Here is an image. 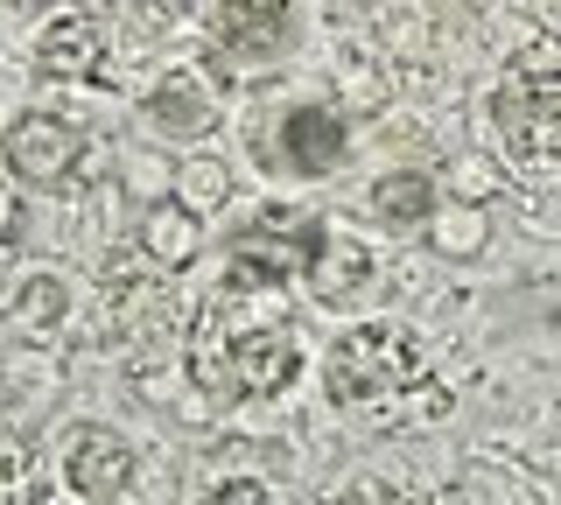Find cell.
I'll use <instances>...</instances> for the list:
<instances>
[{
  "label": "cell",
  "instance_id": "1",
  "mask_svg": "<svg viewBox=\"0 0 561 505\" xmlns=\"http://www.w3.org/2000/svg\"><path fill=\"white\" fill-rule=\"evenodd\" d=\"M302 337L280 317V295H232L218 288L190 323V379L218 408H260L302 379Z\"/></svg>",
  "mask_w": 561,
  "mask_h": 505
},
{
  "label": "cell",
  "instance_id": "2",
  "mask_svg": "<svg viewBox=\"0 0 561 505\" xmlns=\"http://www.w3.org/2000/svg\"><path fill=\"white\" fill-rule=\"evenodd\" d=\"M323 393L337 414L358 422H393L408 408L443 414V387H435V365L421 352V337L408 323H344L323 352Z\"/></svg>",
  "mask_w": 561,
  "mask_h": 505
},
{
  "label": "cell",
  "instance_id": "3",
  "mask_svg": "<svg viewBox=\"0 0 561 505\" xmlns=\"http://www.w3.org/2000/svg\"><path fill=\"white\" fill-rule=\"evenodd\" d=\"M491 141L513 162H561V49L526 43L519 57H505L499 84L484 99Z\"/></svg>",
  "mask_w": 561,
  "mask_h": 505
},
{
  "label": "cell",
  "instance_id": "4",
  "mask_svg": "<svg viewBox=\"0 0 561 505\" xmlns=\"http://www.w3.org/2000/svg\"><path fill=\"white\" fill-rule=\"evenodd\" d=\"M323 232H330V225L316 211H302V204H267V211H253L232 232L218 288H232V295H288L309 274Z\"/></svg>",
  "mask_w": 561,
  "mask_h": 505
},
{
  "label": "cell",
  "instance_id": "5",
  "mask_svg": "<svg viewBox=\"0 0 561 505\" xmlns=\"http://www.w3.org/2000/svg\"><path fill=\"white\" fill-rule=\"evenodd\" d=\"M253 154H260L267 176L323 183L351 162V119L330 106V99H295V106H280L274 119L253 127Z\"/></svg>",
  "mask_w": 561,
  "mask_h": 505
},
{
  "label": "cell",
  "instance_id": "6",
  "mask_svg": "<svg viewBox=\"0 0 561 505\" xmlns=\"http://www.w3.org/2000/svg\"><path fill=\"white\" fill-rule=\"evenodd\" d=\"M302 8H280V0H239V8H210L204 14V49L210 71L239 78V71H274L302 49Z\"/></svg>",
  "mask_w": 561,
  "mask_h": 505
},
{
  "label": "cell",
  "instance_id": "7",
  "mask_svg": "<svg viewBox=\"0 0 561 505\" xmlns=\"http://www.w3.org/2000/svg\"><path fill=\"white\" fill-rule=\"evenodd\" d=\"M92 154V127L78 113H57V106H28L8 119L0 134V162L22 190H70Z\"/></svg>",
  "mask_w": 561,
  "mask_h": 505
},
{
  "label": "cell",
  "instance_id": "8",
  "mask_svg": "<svg viewBox=\"0 0 561 505\" xmlns=\"http://www.w3.org/2000/svg\"><path fill=\"white\" fill-rule=\"evenodd\" d=\"M119 43L99 14H57L35 43V78L43 84H113Z\"/></svg>",
  "mask_w": 561,
  "mask_h": 505
},
{
  "label": "cell",
  "instance_id": "9",
  "mask_svg": "<svg viewBox=\"0 0 561 505\" xmlns=\"http://www.w3.org/2000/svg\"><path fill=\"white\" fill-rule=\"evenodd\" d=\"M140 463H134V443L113 428H78L64 443V484L78 492L84 505H119L134 492Z\"/></svg>",
  "mask_w": 561,
  "mask_h": 505
},
{
  "label": "cell",
  "instance_id": "10",
  "mask_svg": "<svg viewBox=\"0 0 561 505\" xmlns=\"http://www.w3.org/2000/svg\"><path fill=\"white\" fill-rule=\"evenodd\" d=\"M225 99L210 71H162L148 84V99H140V119H148L154 134H169V141H204L210 127H218Z\"/></svg>",
  "mask_w": 561,
  "mask_h": 505
},
{
  "label": "cell",
  "instance_id": "11",
  "mask_svg": "<svg viewBox=\"0 0 561 505\" xmlns=\"http://www.w3.org/2000/svg\"><path fill=\"white\" fill-rule=\"evenodd\" d=\"M302 288L323 309H358L365 295L379 288V253L365 246V239H351V232H323V246H316L309 274H302Z\"/></svg>",
  "mask_w": 561,
  "mask_h": 505
},
{
  "label": "cell",
  "instance_id": "12",
  "mask_svg": "<svg viewBox=\"0 0 561 505\" xmlns=\"http://www.w3.org/2000/svg\"><path fill=\"white\" fill-rule=\"evenodd\" d=\"M365 211H373L386 232H414V225H428L443 211V183H435L428 169H386L373 183V197H365Z\"/></svg>",
  "mask_w": 561,
  "mask_h": 505
},
{
  "label": "cell",
  "instance_id": "13",
  "mask_svg": "<svg viewBox=\"0 0 561 505\" xmlns=\"http://www.w3.org/2000/svg\"><path fill=\"white\" fill-rule=\"evenodd\" d=\"M197 246H204V218H190L183 204H154L148 218H140V253L154 260V267H190V260H197Z\"/></svg>",
  "mask_w": 561,
  "mask_h": 505
},
{
  "label": "cell",
  "instance_id": "14",
  "mask_svg": "<svg viewBox=\"0 0 561 505\" xmlns=\"http://www.w3.org/2000/svg\"><path fill=\"white\" fill-rule=\"evenodd\" d=\"M175 190H183L175 204H183L190 218H204V211H218V204L232 197V169H225V162H183V183H175Z\"/></svg>",
  "mask_w": 561,
  "mask_h": 505
},
{
  "label": "cell",
  "instance_id": "15",
  "mask_svg": "<svg viewBox=\"0 0 561 505\" xmlns=\"http://www.w3.org/2000/svg\"><path fill=\"white\" fill-rule=\"evenodd\" d=\"M330 505H421V492L393 470H358V478H344V492Z\"/></svg>",
  "mask_w": 561,
  "mask_h": 505
},
{
  "label": "cell",
  "instance_id": "16",
  "mask_svg": "<svg viewBox=\"0 0 561 505\" xmlns=\"http://www.w3.org/2000/svg\"><path fill=\"white\" fill-rule=\"evenodd\" d=\"M197 505H280V498H274L267 478H218Z\"/></svg>",
  "mask_w": 561,
  "mask_h": 505
},
{
  "label": "cell",
  "instance_id": "17",
  "mask_svg": "<svg viewBox=\"0 0 561 505\" xmlns=\"http://www.w3.org/2000/svg\"><path fill=\"white\" fill-rule=\"evenodd\" d=\"M22 505H57V498H22Z\"/></svg>",
  "mask_w": 561,
  "mask_h": 505
}]
</instances>
